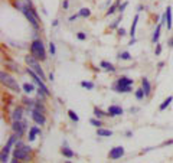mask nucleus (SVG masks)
<instances>
[{"mask_svg": "<svg viewBox=\"0 0 173 163\" xmlns=\"http://www.w3.org/2000/svg\"><path fill=\"white\" fill-rule=\"evenodd\" d=\"M124 156V147L123 146H117V147H113L108 153V157L111 160H117V159H121Z\"/></svg>", "mask_w": 173, "mask_h": 163, "instance_id": "nucleus-8", "label": "nucleus"}, {"mask_svg": "<svg viewBox=\"0 0 173 163\" xmlns=\"http://www.w3.org/2000/svg\"><path fill=\"white\" fill-rule=\"evenodd\" d=\"M165 16H166V23H167V31H170L172 29V9L167 6L165 12Z\"/></svg>", "mask_w": 173, "mask_h": 163, "instance_id": "nucleus-12", "label": "nucleus"}, {"mask_svg": "<svg viewBox=\"0 0 173 163\" xmlns=\"http://www.w3.org/2000/svg\"><path fill=\"white\" fill-rule=\"evenodd\" d=\"M144 97H146V94H144V90H143V88L136 90V98H137V100H143Z\"/></svg>", "mask_w": 173, "mask_h": 163, "instance_id": "nucleus-24", "label": "nucleus"}, {"mask_svg": "<svg viewBox=\"0 0 173 163\" xmlns=\"http://www.w3.org/2000/svg\"><path fill=\"white\" fill-rule=\"evenodd\" d=\"M169 45H170V46H172V48H173V36H172V39L169 41Z\"/></svg>", "mask_w": 173, "mask_h": 163, "instance_id": "nucleus-42", "label": "nucleus"}, {"mask_svg": "<svg viewBox=\"0 0 173 163\" xmlns=\"http://www.w3.org/2000/svg\"><path fill=\"white\" fill-rule=\"evenodd\" d=\"M90 123L92 124V126H94V127H97V129L102 126V124H101V120H99V118H97V117H95V118H91Z\"/></svg>", "mask_w": 173, "mask_h": 163, "instance_id": "nucleus-27", "label": "nucleus"}, {"mask_svg": "<svg viewBox=\"0 0 173 163\" xmlns=\"http://www.w3.org/2000/svg\"><path fill=\"white\" fill-rule=\"evenodd\" d=\"M49 52H50V55H55V54H56V46H55L53 42L49 43Z\"/></svg>", "mask_w": 173, "mask_h": 163, "instance_id": "nucleus-31", "label": "nucleus"}, {"mask_svg": "<svg viewBox=\"0 0 173 163\" xmlns=\"http://www.w3.org/2000/svg\"><path fill=\"white\" fill-rule=\"evenodd\" d=\"M0 80H1V84H3L6 88H10V90L15 91V92H19V91H20V87H19V84L16 82V80H15L13 77H10L7 72L1 71V72H0Z\"/></svg>", "mask_w": 173, "mask_h": 163, "instance_id": "nucleus-4", "label": "nucleus"}, {"mask_svg": "<svg viewBox=\"0 0 173 163\" xmlns=\"http://www.w3.org/2000/svg\"><path fill=\"white\" fill-rule=\"evenodd\" d=\"M157 46H156V51H154V54L156 55H160V52H162V45L160 43H156Z\"/></svg>", "mask_w": 173, "mask_h": 163, "instance_id": "nucleus-34", "label": "nucleus"}, {"mask_svg": "<svg viewBox=\"0 0 173 163\" xmlns=\"http://www.w3.org/2000/svg\"><path fill=\"white\" fill-rule=\"evenodd\" d=\"M107 113H108V115H110V117H117V115H121L124 111H123V108H121V107L111 106V107H108Z\"/></svg>", "mask_w": 173, "mask_h": 163, "instance_id": "nucleus-9", "label": "nucleus"}, {"mask_svg": "<svg viewBox=\"0 0 173 163\" xmlns=\"http://www.w3.org/2000/svg\"><path fill=\"white\" fill-rule=\"evenodd\" d=\"M137 22H139V15H136V16H134V20H133L131 29H130V36H131V38H134V35H136V26H137Z\"/></svg>", "mask_w": 173, "mask_h": 163, "instance_id": "nucleus-19", "label": "nucleus"}, {"mask_svg": "<svg viewBox=\"0 0 173 163\" xmlns=\"http://www.w3.org/2000/svg\"><path fill=\"white\" fill-rule=\"evenodd\" d=\"M79 17V15H72V16L69 17V22H74V20H76Z\"/></svg>", "mask_w": 173, "mask_h": 163, "instance_id": "nucleus-36", "label": "nucleus"}, {"mask_svg": "<svg viewBox=\"0 0 173 163\" xmlns=\"http://www.w3.org/2000/svg\"><path fill=\"white\" fill-rule=\"evenodd\" d=\"M38 134H41V129H39V127H36V126H33L32 129L29 130L27 140H29V141H33V140L36 139V136H38Z\"/></svg>", "mask_w": 173, "mask_h": 163, "instance_id": "nucleus-11", "label": "nucleus"}, {"mask_svg": "<svg viewBox=\"0 0 173 163\" xmlns=\"http://www.w3.org/2000/svg\"><path fill=\"white\" fill-rule=\"evenodd\" d=\"M68 115H69V118L74 120V121H78V120H79V117L76 115V113H75L74 110H68Z\"/></svg>", "mask_w": 173, "mask_h": 163, "instance_id": "nucleus-25", "label": "nucleus"}, {"mask_svg": "<svg viewBox=\"0 0 173 163\" xmlns=\"http://www.w3.org/2000/svg\"><path fill=\"white\" fill-rule=\"evenodd\" d=\"M22 13L25 15V17L29 20V23L33 26V29L35 31H38L39 28H41V25H39V17H38V13H36V10L33 7H27L25 10H22Z\"/></svg>", "mask_w": 173, "mask_h": 163, "instance_id": "nucleus-5", "label": "nucleus"}, {"mask_svg": "<svg viewBox=\"0 0 173 163\" xmlns=\"http://www.w3.org/2000/svg\"><path fill=\"white\" fill-rule=\"evenodd\" d=\"M134 84L133 80L127 78V77H120L113 85V90L115 92H130L131 91V85Z\"/></svg>", "mask_w": 173, "mask_h": 163, "instance_id": "nucleus-2", "label": "nucleus"}, {"mask_svg": "<svg viewBox=\"0 0 173 163\" xmlns=\"http://www.w3.org/2000/svg\"><path fill=\"white\" fill-rule=\"evenodd\" d=\"M81 87L87 88V90H92V88H94V84L90 82V81H82V82H81Z\"/></svg>", "mask_w": 173, "mask_h": 163, "instance_id": "nucleus-28", "label": "nucleus"}, {"mask_svg": "<svg viewBox=\"0 0 173 163\" xmlns=\"http://www.w3.org/2000/svg\"><path fill=\"white\" fill-rule=\"evenodd\" d=\"M118 35H120V36H124V35H125V29L120 28V29H118Z\"/></svg>", "mask_w": 173, "mask_h": 163, "instance_id": "nucleus-37", "label": "nucleus"}, {"mask_svg": "<svg viewBox=\"0 0 173 163\" xmlns=\"http://www.w3.org/2000/svg\"><path fill=\"white\" fill-rule=\"evenodd\" d=\"M22 117H23V110L20 107H17L16 110L13 111V114H12V120L17 121V120H22Z\"/></svg>", "mask_w": 173, "mask_h": 163, "instance_id": "nucleus-14", "label": "nucleus"}, {"mask_svg": "<svg viewBox=\"0 0 173 163\" xmlns=\"http://www.w3.org/2000/svg\"><path fill=\"white\" fill-rule=\"evenodd\" d=\"M26 129H27V124H26V121H23V120L13 121V124H12V130H13V133L17 134L19 137H22V136L25 134Z\"/></svg>", "mask_w": 173, "mask_h": 163, "instance_id": "nucleus-6", "label": "nucleus"}, {"mask_svg": "<svg viewBox=\"0 0 173 163\" xmlns=\"http://www.w3.org/2000/svg\"><path fill=\"white\" fill-rule=\"evenodd\" d=\"M61 153L65 156V157H68V159H72V157L75 156V153L71 150V149H69V147L66 146V144H64V147L61 149Z\"/></svg>", "mask_w": 173, "mask_h": 163, "instance_id": "nucleus-13", "label": "nucleus"}, {"mask_svg": "<svg viewBox=\"0 0 173 163\" xmlns=\"http://www.w3.org/2000/svg\"><path fill=\"white\" fill-rule=\"evenodd\" d=\"M131 134H133L131 131H125V136H127V137H131Z\"/></svg>", "mask_w": 173, "mask_h": 163, "instance_id": "nucleus-41", "label": "nucleus"}, {"mask_svg": "<svg viewBox=\"0 0 173 163\" xmlns=\"http://www.w3.org/2000/svg\"><path fill=\"white\" fill-rule=\"evenodd\" d=\"M120 20H121V16L118 17V19H117V20H114V23L111 25V26H110V28H117V25H118V22H120Z\"/></svg>", "mask_w": 173, "mask_h": 163, "instance_id": "nucleus-35", "label": "nucleus"}, {"mask_svg": "<svg viewBox=\"0 0 173 163\" xmlns=\"http://www.w3.org/2000/svg\"><path fill=\"white\" fill-rule=\"evenodd\" d=\"M7 66H10V69H12V71H15V72H19V71H20V69H19V65H16L15 62H9Z\"/></svg>", "mask_w": 173, "mask_h": 163, "instance_id": "nucleus-30", "label": "nucleus"}, {"mask_svg": "<svg viewBox=\"0 0 173 163\" xmlns=\"http://www.w3.org/2000/svg\"><path fill=\"white\" fill-rule=\"evenodd\" d=\"M53 78H55V75L50 72V74H49V81H53Z\"/></svg>", "mask_w": 173, "mask_h": 163, "instance_id": "nucleus-40", "label": "nucleus"}, {"mask_svg": "<svg viewBox=\"0 0 173 163\" xmlns=\"http://www.w3.org/2000/svg\"><path fill=\"white\" fill-rule=\"evenodd\" d=\"M162 26H163L162 23L157 25V26H156V31H154V33H153V38H151V41L154 42V43H157V42H159V38H160V31H162Z\"/></svg>", "mask_w": 173, "mask_h": 163, "instance_id": "nucleus-16", "label": "nucleus"}, {"mask_svg": "<svg viewBox=\"0 0 173 163\" xmlns=\"http://www.w3.org/2000/svg\"><path fill=\"white\" fill-rule=\"evenodd\" d=\"M22 88H23V91H25L26 94H30V92H33V91H35V87H33L32 84H29V82H25Z\"/></svg>", "mask_w": 173, "mask_h": 163, "instance_id": "nucleus-20", "label": "nucleus"}, {"mask_svg": "<svg viewBox=\"0 0 173 163\" xmlns=\"http://www.w3.org/2000/svg\"><path fill=\"white\" fill-rule=\"evenodd\" d=\"M94 115H95L97 118H101V117H104V115H108V113H104L102 110H99L98 107H94Z\"/></svg>", "mask_w": 173, "mask_h": 163, "instance_id": "nucleus-21", "label": "nucleus"}, {"mask_svg": "<svg viewBox=\"0 0 173 163\" xmlns=\"http://www.w3.org/2000/svg\"><path fill=\"white\" fill-rule=\"evenodd\" d=\"M118 6H120V3H118V1H117V3H114V4H113L111 7L108 9L107 12H105V15H107V16H110V15H113V13L115 12V9H118Z\"/></svg>", "mask_w": 173, "mask_h": 163, "instance_id": "nucleus-23", "label": "nucleus"}, {"mask_svg": "<svg viewBox=\"0 0 173 163\" xmlns=\"http://www.w3.org/2000/svg\"><path fill=\"white\" fill-rule=\"evenodd\" d=\"M25 62L27 64V66H29V68H30L32 71H35V72L38 74L39 77H41L43 81L46 80V75H45L43 69L41 68V64H39V61H38L36 58L32 57V55H27V57H25Z\"/></svg>", "mask_w": 173, "mask_h": 163, "instance_id": "nucleus-3", "label": "nucleus"}, {"mask_svg": "<svg viewBox=\"0 0 173 163\" xmlns=\"http://www.w3.org/2000/svg\"><path fill=\"white\" fill-rule=\"evenodd\" d=\"M0 162H1V163L9 162V153H4V152H1V155H0Z\"/></svg>", "mask_w": 173, "mask_h": 163, "instance_id": "nucleus-29", "label": "nucleus"}, {"mask_svg": "<svg viewBox=\"0 0 173 163\" xmlns=\"http://www.w3.org/2000/svg\"><path fill=\"white\" fill-rule=\"evenodd\" d=\"M99 66H101V68H104L105 71H110V72H114V71H115L114 65H113V64H110V62H107V61H102V62L99 64Z\"/></svg>", "mask_w": 173, "mask_h": 163, "instance_id": "nucleus-17", "label": "nucleus"}, {"mask_svg": "<svg viewBox=\"0 0 173 163\" xmlns=\"http://www.w3.org/2000/svg\"><path fill=\"white\" fill-rule=\"evenodd\" d=\"M97 136H99V137H110V136H113V131L105 130V129H102V127H98V129H97Z\"/></svg>", "mask_w": 173, "mask_h": 163, "instance_id": "nucleus-15", "label": "nucleus"}, {"mask_svg": "<svg viewBox=\"0 0 173 163\" xmlns=\"http://www.w3.org/2000/svg\"><path fill=\"white\" fill-rule=\"evenodd\" d=\"M30 55L35 57L38 61H45L46 59V49H45V45L42 39H35V41L30 43Z\"/></svg>", "mask_w": 173, "mask_h": 163, "instance_id": "nucleus-1", "label": "nucleus"}, {"mask_svg": "<svg viewBox=\"0 0 173 163\" xmlns=\"http://www.w3.org/2000/svg\"><path fill=\"white\" fill-rule=\"evenodd\" d=\"M30 113H32V120L36 123L38 126H43V124L46 123L45 113H42V111H39V110H32Z\"/></svg>", "mask_w": 173, "mask_h": 163, "instance_id": "nucleus-7", "label": "nucleus"}, {"mask_svg": "<svg viewBox=\"0 0 173 163\" xmlns=\"http://www.w3.org/2000/svg\"><path fill=\"white\" fill-rule=\"evenodd\" d=\"M76 38H78L79 41H85V39H87V36H85V33H84V32H78Z\"/></svg>", "mask_w": 173, "mask_h": 163, "instance_id": "nucleus-32", "label": "nucleus"}, {"mask_svg": "<svg viewBox=\"0 0 173 163\" xmlns=\"http://www.w3.org/2000/svg\"><path fill=\"white\" fill-rule=\"evenodd\" d=\"M118 58L123 59V61H130V59H131V55H130L128 52H121V54L118 55Z\"/></svg>", "mask_w": 173, "mask_h": 163, "instance_id": "nucleus-26", "label": "nucleus"}, {"mask_svg": "<svg viewBox=\"0 0 173 163\" xmlns=\"http://www.w3.org/2000/svg\"><path fill=\"white\" fill-rule=\"evenodd\" d=\"M141 88L144 90V94H146V97H148L150 94H151V85H150V82L148 80L144 77V78H141Z\"/></svg>", "mask_w": 173, "mask_h": 163, "instance_id": "nucleus-10", "label": "nucleus"}, {"mask_svg": "<svg viewBox=\"0 0 173 163\" xmlns=\"http://www.w3.org/2000/svg\"><path fill=\"white\" fill-rule=\"evenodd\" d=\"M134 43H136V38H131V41H130V43H128V45H134Z\"/></svg>", "mask_w": 173, "mask_h": 163, "instance_id": "nucleus-39", "label": "nucleus"}, {"mask_svg": "<svg viewBox=\"0 0 173 163\" xmlns=\"http://www.w3.org/2000/svg\"><path fill=\"white\" fill-rule=\"evenodd\" d=\"M78 15L81 17H88V16H91V10L88 7H82L79 12H78Z\"/></svg>", "mask_w": 173, "mask_h": 163, "instance_id": "nucleus-22", "label": "nucleus"}, {"mask_svg": "<svg viewBox=\"0 0 173 163\" xmlns=\"http://www.w3.org/2000/svg\"><path fill=\"white\" fill-rule=\"evenodd\" d=\"M127 4H128L127 1H124L123 4H120V6H118V12H120V13H123V12H124V9L127 7Z\"/></svg>", "mask_w": 173, "mask_h": 163, "instance_id": "nucleus-33", "label": "nucleus"}, {"mask_svg": "<svg viewBox=\"0 0 173 163\" xmlns=\"http://www.w3.org/2000/svg\"><path fill=\"white\" fill-rule=\"evenodd\" d=\"M62 6H64V9H68V6H69L68 0H64V4H62Z\"/></svg>", "mask_w": 173, "mask_h": 163, "instance_id": "nucleus-38", "label": "nucleus"}, {"mask_svg": "<svg viewBox=\"0 0 173 163\" xmlns=\"http://www.w3.org/2000/svg\"><path fill=\"white\" fill-rule=\"evenodd\" d=\"M172 101H173V97H172V95H170V97H167V98L165 100V101H163V103L160 104V107H159V110H160V111H163V110H166L167 107L170 106V103H172Z\"/></svg>", "mask_w": 173, "mask_h": 163, "instance_id": "nucleus-18", "label": "nucleus"}]
</instances>
